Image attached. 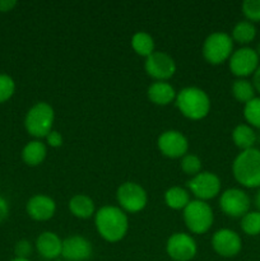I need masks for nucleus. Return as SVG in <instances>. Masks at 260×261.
<instances>
[{
	"label": "nucleus",
	"instance_id": "nucleus-16",
	"mask_svg": "<svg viewBox=\"0 0 260 261\" xmlns=\"http://www.w3.org/2000/svg\"><path fill=\"white\" fill-rule=\"evenodd\" d=\"M25 211L33 221L46 222L55 216L56 203L53 198L45 194H36L27 201Z\"/></svg>",
	"mask_w": 260,
	"mask_h": 261
},
{
	"label": "nucleus",
	"instance_id": "nucleus-26",
	"mask_svg": "<svg viewBox=\"0 0 260 261\" xmlns=\"http://www.w3.org/2000/svg\"><path fill=\"white\" fill-rule=\"evenodd\" d=\"M242 232L247 236H257L260 234V212L250 211L241 218Z\"/></svg>",
	"mask_w": 260,
	"mask_h": 261
},
{
	"label": "nucleus",
	"instance_id": "nucleus-5",
	"mask_svg": "<svg viewBox=\"0 0 260 261\" xmlns=\"http://www.w3.org/2000/svg\"><path fill=\"white\" fill-rule=\"evenodd\" d=\"M185 226L191 233L204 234L212 228L214 222V213L206 201L191 200L183 211Z\"/></svg>",
	"mask_w": 260,
	"mask_h": 261
},
{
	"label": "nucleus",
	"instance_id": "nucleus-37",
	"mask_svg": "<svg viewBox=\"0 0 260 261\" xmlns=\"http://www.w3.org/2000/svg\"><path fill=\"white\" fill-rule=\"evenodd\" d=\"M10 261H31V260L30 259H18V257H14V259L10 260Z\"/></svg>",
	"mask_w": 260,
	"mask_h": 261
},
{
	"label": "nucleus",
	"instance_id": "nucleus-6",
	"mask_svg": "<svg viewBox=\"0 0 260 261\" xmlns=\"http://www.w3.org/2000/svg\"><path fill=\"white\" fill-rule=\"evenodd\" d=\"M233 40L226 32H213L206 36L201 47V54L206 63L221 65L231 58L233 53Z\"/></svg>",
	"mask_w": 260,
	"mask_h": 261
},
{
	"label": "nucleus",
	"instance_id": "nucleus-30",
	"mask_svg": "<svg viewBox=\"0 0 260 261\" xmlns=\"http://www.w3.org/2000/svg\"><path fill=\"white\" fill-rule=\"evenodd\" d=\"M241 10L246 20L260 22V0H245L241 4Z\"/></svg>",
	"mask_w": 260,
	"mask_h": 261
},
{
	"label": "nucleus",
	"instance_id": "nucleus-23",
	"mask_svg": "<svg viewBox=\"0 0 260 261\" xmlns=\"http://www.w3.org/2000/svg\"><path fill=\"white\" fill-rule=\"evenodd\" d=\"M231 37L233 42L240 43V45H249L256 37V27L254 23L249 20H240L232 28Z\"/></svg>",
	"mask_w": 260,
	"mask_h": 261
},
{
	"label": "nucleus",
	"instance_id": "nucleus-32",
	"mask_svg": "<svg viewBox=\"0 0 260 261\" xmlns=\"http://www.w3.org/2000/svg\"><path fill=\"white\" fill-rule=\"evenodd\" d=\"M63 135L59 132H56V130H51L47 134V137H46V145H48L51 148H60L63 145Z\"/></svg>",
	"mask_w": 260,
	"mask_h": 261
},
{
	"label": "nucleus",
	"instance_id": "nucleus-14",
	"mask_svg": "<svg viewBox=\"0 0 260 261\" xmlns=\"http://www.w3.org/2000/svg\"><path fill=\"white\" fill-rule=\"evenodd\" d=\"M212 247L222 257H235L242 250V240L237 232L229 228H221L212 236Z\"/></svg>",
	"mask_w": 260,
	"mask_h": 261
},
{
	"label": "nucleus",
	"instance_id": "nucleus-7",
	"mask_svg": "<svg viewBox=\"0 0 260 261\" xmlns=\"http://www.w3.org/2000/svg\"><path fill=\"white\" fill-rule=\"evenodd\" d=\"M116 200L119 208H121L126 214L139 213L147 206L148 194L139 184L126 181L117 188Z\"/></svg>",
	"mask_w": 260,
	"mask_h": 261
},
{
	"label": "nucleus",
	"instance_id": "nucleus-3",
	"mask_svg": "<svg viewBox=\"0 0 260 261\" xmlns=\"http://www.w3.org/2000/svg\"><path fill=\"white\" fill-rule=\"evenodd\" d=\"M232 175L244 188L260 189V149L240 152L232 162Z\"/></svg>",
	"mask_w": 260,
	"mask_h": 261
},
{
	"label": "nucleus",
	"instance_id": "nucleus-35",
	"mask_svg": "<svg viewBox=\"0 0 260 261\" xmlns=\"http://www.w3.org/2000/svg\"><path fill=\"white\" fill-rule=\"evenodd\" d=\"M252 84H254V88L255 91L257 92V93H260V65L259 68L256 69V71L254 73V75H252Z\"/></svg>",
	"mask_w": 260,
	"mask_h": 261
},
{
	"label": "nucleus",
	"instance_id": "nucleus-9",
	"mask_svg": "<svg viewBox=\"0 0 260 261\" xmlns=\"http://www.w3.org/2000/svg\"><path fill=\"white\" fill-rule=\"evenodd\" d=\"M260 65V58L257 51L249 46H242L232 53L228 59L229 71L237 78L246 79L247 76L254 75Z\"/></svg>",
	"mask_w": 260,
	"mask_h": 261
},
{
	"label": "nucleus",
	"instance_id": "nucleus-20",
	"mask_svg": "<svg viewBox=\"0 0 260 261\" xmlns=\"http://www.w3.org/2000/svg\"><path fill=\"white\" fill-rule=\"evenodd\" d=\"M47 157V145L41 140L35 139L28 142L22 149L23 162L31 167L40 166Z\"/></svg>",
	"mask_w": 260,
	"mask_h": 261
},
{
	"label": "nucleus",
	"instance_id": "nucleus-12",
	"mask_svg": "<svg viewBox=\"0 0 260 261\" xmlns=\"http://www.w3.org/2000/svg\"><path fill=\"white\" fill-rule=\"evenodd\" d=\"M144 70L155 82H167L176 73V63L171 55L163 51H154L145 59Z\"/></svg>",
	"mask_w": 260,
	"mask_h": 261
},
{
	"label": "nucleus",
	"instance_id": "nucleus-21",
	"mask_svg": "<svg viewBox=\"0 0 260 261\" xmlns=\"http://www.w3.org/2000/svg\"><path fill=\"white\" fill-rule=\"evenodd\" d=\"M232 142L240 150H247L254 148L256 143V133L254 127L247 124H239L232 130Z\"/></svg>",
	"mask_w": 260,
	"mask_h": 261
},
{
	"label": "nucleus",
	"instance_id": "nucleus-33",
	"mask_svg": "<svg viewBox=\"0 0 260 261\" xmlns=\"http://www.w3.org/2000/svg\"><path fill=\"white\" fill-rule=\"evenodd\" d=\"M9 216V204L4 198L0 196V224L4 223Z\"/></svg>",
	"mask_w": 260,
	"mask_h": 261
},
{
	"label": "nucleus",
	"instance_id": "nucleus-11",
	"mask_svg": "<svg viewBox=\"0 0 260 261\" xmlns=\"http://www.w3.org/2000/svg\"><path fill=\"white\" fill-rule=\"evenodd\" d=\"M166 252L173 261H190L198 252V245L191 234L176 232L166 242Z\"/></svg>",
	"mask_w": 260,
	"mask_h": 261
},
{
	"label": "nucleus",
	"instance_id": "nucleus-28",
	"mask_svg": "<svg viewBox=\"0 0 260 261\" xmlns=\"http://www.w3.org/2000/svg\"><path fill=\"white\" fill-rule=\"evenodd\" d=\"M201 167H203L201 160L196 154H193V153H188L180 161V168L183 170V172L185 175L191 176V177L200 173Z\"/></svg>",
	"mask_w": 260,
	"mask_h": 261
},
{
	"label": "nucleus",
	"instance_id": "nucleus-2",
	"mask_svg": "<svg viewBox=\"0 0 260 261\" xmlns=\"http://www.w3.org/2000/svg\"><path fill=\"white\" fill-rule=\"evenodd\" d=\"M175 105L181 115L191 121L205 119L212 107L208 93L199 87H185L178 91Z\"/></svg>",
	"mask_w": 260,
	"mask_h": 261
},
{
	"label": "nucleus",
	"instance_id": "nucleus-31",
	"mask_svg": "<svg viewBox=\"0 0 260 261\" xmlns=\"http://www.w3.org/2000/svg\"><path fill=\"white\" fill-rule=\"evenodd\" d=\"M33 254V245L28 240H19L14 246V255L18 259H30Z\"/></svg>",
	"mask_w": 260,
	"mask_h": 261
},
{
	"label": "nucleus",
	"instance_id": "nucleus-15",
	"mask_svg": "<svg viewBox=\"0 0 260 261\" xmlns=\"http://www.w3.org/2000/svg\"><path fill=\"white\" fill-rule=\"evenodd\" d=\"M93 254V246L86 237L73 234L63 240L61 256L65 261H87Z\"/></svg>",
	"mask_w": 260,
	"mask_h": 261
},
{
	"label": "nucleus",
	"instance_id": "nucleus-24",
	"mask_svg": "<svg viewBox=\"0 0 260 261\" xmlns=\"http://www.w3.org/2000/svg\"><path fill=\"white\" fill-rule=\"evenodd\" d=\"M130 43H132V47L135 51V54L145 59L155 51L154 40H153V37L149 33L144 32V31H139V32L134 33Z\"/></svg>",
	"mask_w": 260,
	"mask_h": 261
},
{
	"label": "nucleus",
	"instance_id": "nucleus-27",
	"mask_svg": "<svg viewBox=\"0 0 260 261\" xmlns=\"http://www.w3.org/2000/svg\"><path fill=\"white\" fill-rule=\"evenodd\" d=\"M244 117L247 125L260 129V97H255L244 105Z\"/></svg>",
	"mask_w": 260,
	"mask_h": 261
},
{
	"label": "nucleus",
	"instance_id": "nucleus-34",
	"mask_svg": "<svg viewBox=\"0 0 260 261\" xmlns=\"http://www.w3.org/2000/svg\"><path fill=\"white\" fill-rule=\"evenodd\" d=\"M17 5V2L14 0H0V12L7 13L13 10Z\"/></svg>",
	"mask_w": 260,
	"mask_h": 261
},
{
	"label": "nucleus",
	"instance_id": "nucleus-38",
	"mask_svg": "<svg viewBox=\"0 0 260 261\" xmlns=\"http://www.w3.org/2000/svg\"><path fill=\"white\" fill-rule=\"evenodd\" d=\"M257 55H259V58H260V42H259V45H257Z\"/></svg>",
	"mask_w": 260,
	"mask_h": 261
},
{
	"label": "nucleus",
	"instance_id": "nucleus-22",
	"mask_svg": "<svg viewBox=\"0 0 260 261\" xmlns=\"http://www.w3.org/2000/svg\"><path fill=\"white\" fill-rule=\"evenodd\" d=\"M190 201V193L181 186H172L165 193L166 205L173 211H184Z\"/></svg>",
	"mask_w": 260,
	"mask_h": 261
},
{
	"label": "nucleus",
	"instance_id": "nucleus-8",
	"mask_svg": "<svg viewBox=\"0 0 260 261\" xmlns=\"http://www.w3.org/2000/svg\"><path fill=\"white\" fill-rule=\"evenodd\" d=\"M189 193L193 194L196 200L208 201L221 194L222 182L218 175L209 171H201L188 181Z\"/></svg>",
	"mask_w": 260,
	"mask_h": 261
},
{
	"label": "nucleus",
	"instance_id": "nucleus-36",
	"mask_svg": "<svg viewBox=\"0 0 260 261\" xmlns=\"http://www.w3.org/2000/svg\"><path fill=\"white\" fill-rule=\"evenodd\" d=\"M255 206L257 208V212H260V189L257 190L256 195H255Z\"/></svg>",
	"mask_w": 260,
	"mask_h": 261
},
{
	"label": "nucleus",
	"instance_id": "nucleus-17",
	"mask_svg": "<svg viewBox=\"0 0 260 261\" xmlns=\"http://www.w3.org/2000/svg\"><path fill=\"white\" fill-rule=\"evenodd\" d=\"M35 246L41 257L46 260H56L61 256L63 240L55 232L45 231L38 234Z\"/></svg>",
	"mask_w": 260,
	"mask_h": 261
},
{
	"label": "nucleus",
	"instance_id": "nucleus-4",
	"mask_svg": "<svg viewBox=\"0 0 260 261\" xmlns=\"http://www.w3.org/2000/svg\"><path fill=\"white\" fill-rule=\"evenodd\" d=\"M55 121V111L47 102H37L27 111L24 117V129L36 139L47 137L53 130Z\"/></svg>",
	"mask_w": 260,
	"mask_h": 261
},
{
	"label": "nucleus",
	"instance_id": "nucleus-10",
	"mask_svg": "<svg viewBox=\"0 0 260 261\" xmlns=\"http://www.w3.org/2000/svg\"><path fill=\"white\" fill-rule=\"evenodd\" d=\"M219 209L231 218H242L250 212L251 199L247 193L239 188H229L219 196Z\"/></svg>",
	"mask_w": 260,
	"mask_h": 261
},
{
	"label": "nucleus",
	"instance_id": "nucleus-29",
	"mask_svg": "<svg viewBox=\"0 0 260 261\" xmlns=\"http://www.w3.org/2000/svg\"><path fill=\"white\" fill-rule=\"evenodd\" d=\"M15 92V82L8 74H0V103L9 101Z\"/></svg>",
	"mask_w": 260,
	"mask_h": 261
},
{
	"label": "nucleus",
	"instance_id": "nucleus-1",
	"mask_svg": "<svg viewBox=\"0 0 260 261\" xmlns=\"http://www.w3.org/2000/svg\"><path fill=\"white\" fill-rule=\"evenodd\" d=\"M96 231L110 244L120 242L129 231V218L121 208L115 205H103L94 214Z\"/></svg>",
	"mask_w": 260,
	"mask_h": 261
},
{
	"label": "nucleus",
	"instance_id": "nucleus-19",
	"mask_svg": "<svg viewBox=\"0 0 260 261\" xmlns=\"http://www.w3.org/2000/svg\"><path fill=\"white\" fill-rule=\"evenodd\" d=\"M69 211L75 218L89 219L96 214V205L93 199L86 194H75L69 200Z\"/></svg>",
	"mask_w": 260,
	"mask_h": 261
},
{
	"label": "nucleus",
	"instance_id": "nucleus-13",
	"mask_svg": "<svg viewBox=\"0 0 260 261\" xmlns=\"http://www.w3.org/2000/svg\"><path fill=\"white\" fill-rule=\"evenodd\" d=\"M157 148L165 157L181 160L184 155L188 154L189 140L178 130H166L158 137Z\"/></svg>",
	"mask_w": 260,
	"mask_h": 261
},
{
	"label": "nucleus",
	"instance_id": "nucleus-25",
	"mask_svg": "<svg viewBox=\"0 0 260 261\" xmlns=\"http://www.w3.org/2000/svg\"><path fill=\"white\" fill-rule=\"evenodd\" d=\"M231 92L233 98L236 99L240 103H247L249 101H251L252 98H255V88L254 84L251 81H247L244 78H237L236 81L232 83Z\"/></svg>",
	"mask_w": 260,
	"mask_h": 261
},
{
	"label": "nucleus",
	"instance_id": "nucleus-39",
	"mask_svg": "<svg viewBox=\"0 0 260 261\" xmlns=\"http://www.w3.org/2000/svg\"><path fill=\"white\" fill-rule=\"evenodd\" d=\"M56 261H65V260H56Z\"/></svg>",
	"mask_w": 260,
	"mask_h": 261
},
{
	"label": "nucleus",
	"instance_id": "nucleus-18",
	"mask_svg": "<svg viewBox=\"0 0 260 261\" xmlns=\"http://www.w3.org/2000/svg\"><path fill=\"white\" fill-rule=\"evenodd\" d=\"M176 89L168 82H153L147 89V97L157 106H167L176 99Z\"/></svg>",
	"mask_w": 260,
	"mask_h": 261
}]
</instances>
